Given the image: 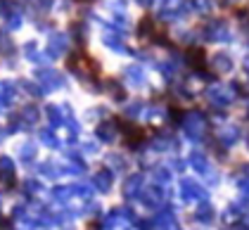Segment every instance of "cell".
Returning a JSON list of instances; mask_svg holds the SVG:
<instances>
[{
	"label": "cell",
	"instance_id": "cell-3",
	"mask_svg": "<svg viewBox=\"0 0 249 230\" xmlns=\"http://www.w3.org/2000/svg\"><path fill=\"white\" fill-rule=\"evenodd\" d=\"M124 133H126V140H128L131 145H138V142H142V140H145V131H142V128H138V126H131V124L124 128Z\"/></svg>",
	"mask_w": 249,
	"mask_h": 230
},
{
	"label": "cell",
	"instance_id": "cell-1",
	"mask_svg": "<svg viewBox=\"0 0 249 230\" xmlns=\"http://www.w3.org/2000/svg\"><path fill=\"white\" fill-rule=\"evenodd\" d=\"M69 67H71L74 71H78V74H86V76H97V74H100V67H97L88 55H81V53L69 57Z\"/></svg>",
	"mask_w": 249,
	"mask_h": 230
},
{
	"label": "cell",
	"instance_id": "cell-2",
	"mask_svg": "<svg viewBox=\"0 0 249 230\" xmlns=\"http://www.w3.org/2000/svg\"><path fill=\"white\" fill-rule=\"evenodd\" d=\"M185 53H188V62H190V67H195V69H204V57H207V55H204V50H202V48H197V45H195V48H188Z\"/></svg>",
	"mask_w": 249,
	"mask_h": 230
}]
</instances>
